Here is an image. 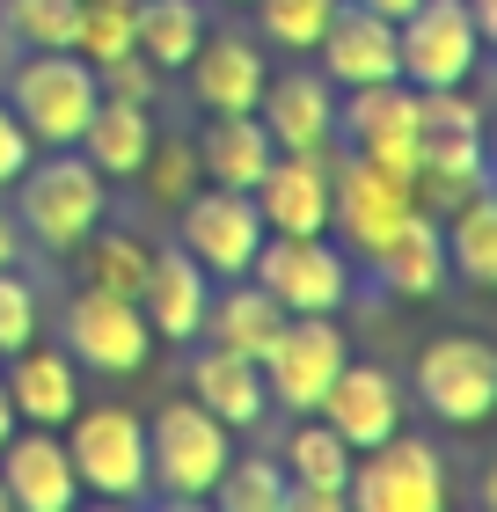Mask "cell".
Masks as SVG:
<instances>
[{
  "mask_svg": "<svg viewBox=\"0 0 497 512\" xmlns=\"http://www.w3.org/2000/svg\"><path fill=\"white\" fill-rule=\"evenodd\" d=\"M344 505L359 512H439L446 505V461L439 447H424L410 432H388L373 447L351 454V476H344Z\"/></svg>",
  "mask_w": 497,
  "mask_h": 512,
  "instance_id": "obj_1",
  "label": "cell"
},
{
  "mask_svg": "<svg viewBox=\"0 0 497 512\" xmlns=\"http://www.w3.org/2000/svg\"><path fill=\"white\" fill-rule=\"evenodd\" d=\"M96 66L81 52H30L8 81V110L22 118V132L44 139V147H74L88 110H96Z\"/></svg>",
  "mask_w": 497,
  "mask_h": 512,
  "instance_id": "obj_2",
  "label": "cell"
},
{
  "mask_svg": "<svg viewBox=\"0 0 497 512\" xmlns=\"http://www.w3.org/2000/svg\"><path fill=\"white\" fill-rule=\"evenodd\" d=\"M66 461H74V483L96 498H139L147 491V425L125 403H96L66 417Z\"/></svg>",
  "mask_w": 497,
  "mask_h": 512,
  "instance_id": "obj_3",
  "label": "cell"
},
{
  "mask_svg": "<svg viewBox=\"0 0 497 512\" xmlns=\"http://www.w3.org/2000/svg\"><path fill=\"white\" fill-rule=\"evenodd\" d=\"M483 59V30L468 0H417L395 22V74L410 88H461Z\"/></svg>",
  "mask_w": 497,
  "mask_h": 512,
  "instance_id": "obj_4",
  "label": "cell"
},
{
  "mask_svg": "<svg viewBox=\"0 0 497 512\" xmlns=\"http://www.w3.org/2000/svg\"><path fill=\"white\" fill-rule=\"evenodd\" d=\"M249 278L286 315H337L351 300V264L322 235H264L249 256Z\"/></svg>",
  "mask_w": 497,
  "mask_h": 512,
  "instance_id": "obj_5",
  "label": "cell"
},
{
  "mask_svg": "<svg viewBox=\"0 0 497 512\" xmlns=\"http://www.w3.org/2000/svg\"><path fill=\"white\" fill-rule=\"evenodd\" d=\"M22 220H30V235L44 249H74L88 227L103 220V169L88 154H52L37 161V169H22Z\"/></svg>",
  "mask_w": 497,
  "mask_h": 512,
  "instance_id": "obj_6",
  "label": "cell"
},
{
  "mask_svg": "<svg viewBox=\"0 0 497 512\" xmlns=\"http://www.w3.org/2000/svg\"><path fill=\"white\" fill-rule=\"evenodd\" d=\"M227 461H234V447H227V425L212 410L169 403L154 417V432H147V476L169 498H212V483H220Z\"/></svg>",
  "mask_w": 497,
  "mask_h": 512,
  "instance_id": "obj_7",
  "label": "cell"
},
{
  "mask_svg": "<svg viewBox=\"0 0 497 512\" xmlns=\"http://www.w3.org/2000/svg\"><path fill=\"white\" fill-rule=\"evenodd\" d=\"M344 359H351V344L337 330V315H286V330L264 352V395L307 417L329 395V381L344 374Z\"/></svg>",
  "mask_w": 497,
  "mask_h": 512,
  "instance_id": "obj_8",
  "label": "cell"
},
{
  "mask_svg": "<svg viewBox=\"0 0 497 512\" xmlns=\"http://www.w3.org/2000/svg\"><path fill=\"white\" fill-rule=\"evenodd\" d=\"M417 395L439 425H483L497 410V352L483 337H432L417 352Z\"/></svg>",
  "mask_w": 497,
  "mask_h": 512,
  "instance_id": "obj_9",
  "label": "cell"
},
{
  "mask_svg": "<svg viewBox=\"0 0 497 512\" xmlns=\"http://www.w3.org/2000/svg\"><path fill=\"white\" fill-rule=\"evenodd\" d=\"M410 213H417V205H410V183L388 176L381 161H366V154L329 161V227H344V242L359 249V256H373Z\"/></svg>",
  "mask_w": 497,
  "mask_h": 512,
  "instance_id": "obj_10",
  "label": "cell"
},
{
  "mask_svg": "<svg viewBox=\"0 0 497 512\" xmlns=\"http://www.w3.org/2000/svg\"><path fill=\"white\" fill-rule=\"evenodd\" d=\"M264 242V213H256L249 191H191L183 198V249L205 264V278H249V256Z\"/></svg>",
  "mask_w": 497,
  "mask_h": 512,
  "instance_id": "obj_11",
  "label": "cell"
},
{
  "mask_svg": "<svg viewBox=\"0 0 497 512\" xmlns=\"http://www.w3.org/2000/svg\"><path fill=\"white\" fill-rule=\"evenodd\" d=\"M66 344H74V359H88L96 374H132V366H147L154 330H147V315H139V300L81 286L74 308H66Z\"/></svg>",
  "mask_w": 497,
  "mask_h": 512,
  "instance_id": "obj_12",
  "label": "cell"
},
{
  "mask_svg": "<svg viewBox=\"0 0 497 512\" xmlns=\"http://www.w3.org/2000/svg\"><path fill=\"white\" fill-rule=\"evenodd\" d=\"M344 132H351V154L381 161V169L402 176V183L417 176V88H402V81H366V88H351Z\"/></svg>",
  "mask_w": 497,
  "mask_h": 512,
  "instance_id": "obj_13",
  "label": "cell"
},
{
  "mask_svg": "<svg viewBox=\"0 0 497 512\" xmlns=\"http://www.w3.org/2000/svg\"><path fill=\"white\" fill-rule=\"evenodd\" d=\"M249 198L264 213V235H329V161H322V147L271 154V169L256 176Z\"/></svg>",
  "mask_w": 497,
  "mask_h": 512,
  "instance_id": "obj_14",
  "label": "cell"
},
{
  "mask_svg": "<svg viewBox=\"0 0 497 512\" xmlns=\"http://www.w3.org/2000/svg\"><path fill=\"white\" fill-rule=\"evenodd\" d=\"M0 483H8V505H30V512H66L81 498L66 439H52V425H15L0 439Z\"/></svg>",
  "mask_w": 497,
  "mask_h": 512,
  "instance_id": "obj_15",
  "label": "cell"
},
{
  "mask_svg": "<svg viewBox=\"0 0 497 512\" xmlns=\"http://www.w3.org/2000/svg\"><path fill=\"white\" fill-rule=\"evenodd\" d=\"M205 300H212V278L191 249H154L147 256V286H139V315H147V330L154 337H169V344H191L198 337V322H205Z\"/></svg>",
  "mask_w": 497,
  "mask_h": 512,
  "instance_id": "obj_16",
  "label": "cell"
},
{
  "mask_svg": "<svg viewBox=\"0 0 497 512\" xmlns=\"http://www.w3.org/2000/svg\"><path fill=\"white\" fill-rule=\"evenodd\" d=\"M315 52H322V74L337 81V88H366V81H402L395 74V22H381L373 8H337L322 22V37H315Z\"/></svg>",
  "mask_w": 497,
  "mask_h": 512,
  "instance_id": "obj_17",
  "label": "cell"
},
{
  "mask_svg": "<svg viewBox=\"0 0 497 512\" xmlns=\"http://www.w3.org/2000/svg\"><path fill=\"white\" fill-rule=\"evenodd\" d=\"M315 417L344 439L351 454H359V447H373V439H388L402 425V395H395V381L381 374V366H351L344 359V374L329 381V395L315 403Z\"/></svg>",
  "mask_w": 497,
  "mask_h": 512,
  "instance_id": "obj_18",
  "label": "cell"
},
{
  "mask_svg": "<svg viewBox=\"0 0 497 512\" xmlns=\"http://www.w3.org/2000/svg\"><path fill=\"white\" fill-rule=\"evenodd\" d=\"M183 74H191V96L220 118V110H256L264 103V52H256L249 37L234 30H212L198 37V52L183 59Z\"/></svg>",
  "mask_w": 497,
  "mask_h": 512,
  "instance_id": "obj_19",
  "label": "cell"
},
{
  "mask_svg": "<svg viewBox=\"0 0 497 512\" xmlns=\"http://www.w3.org/2000/svg\"><path fill=\"white\" fill-rule=\"evenodd\" d=\"M8 403H15V425H66L81 403V381H74V352H52V344H22L8 352Z\"/></svg>",
  "mask_w": 497,
  "mask_h": 512,
  "instance_id": "obj_20",
  "label": "cell"
},
{
  "mask_svg": "<svg viewBox=\"0 0 497 512\" xmlns=\"http://www.w3.org/2000/svg\"><path fill=\"white\" fill-rule=\"evenodd\" d=\"M264 132L278 154H300V147H329L337 132V96H329L322 74H286V81H264Z\"/></svg>",
  "mask_w": 497,
  "mask_h": 512,
  "instance_id": "obj_21",
  "label": "cell"
},
{
  "mask_svg": "<svg viewBox=\"0 0 497 512\" xmlns=\"http://www.w3.org/2000/svg\"><path fill=\"white\" fill-rule=\"evenodd\" d=\"M191 403L212 410L227 432L234 425H256L264 403H271V395H264V366L242 359V352H227V344H205V352L191 359Z\"/></svg>",
  "mask_w": 497,
  "mask_h": 512,
  "instance_id": "obj_22",
  "label": "cell"
},
{
  "mask_svg": "<svg viewBox=\"0 0 497 512\" xmlns=\"http://www.w3.org/2000/svg\"><path fill=\"white\" fill-rule=\"evenodd\" d=\"M271 132L256 110H220L198 139V176L205 183H227V191H256V176L271 169Z\"/></svg>",
  "mask_w": 497,
  "mask_h": 512,
  "instance_id": "obj_23",
  "label": "cell"
},
{
  "mask_svg": "<svg viewBox=\"0 0 497 512\" xmlns=\"http://www.w3.org/2000/svg\"><path fill=\"white\" fill-rule=\"evenodd\" d=\"M198 330H205L212 344H227V352H242V359L264 366L271 337L286 330V308H278L264 286H227L220 300H205V322H198Z\"/></svg>",
  "mask_w": 497,
  "mask_h": 512,
  "instance_id": "obj_24",
  "label": "cell"
},
{
  "mask_svg": "<svg viewBox=\"0 0 497 512\" xmlns=\"http://www.w3.org/2000/svg\"><path fill=\"white\" fill-rule=\"evenodd\" d=\"M373 264H381V286L388 293L424 300V293H439V278H446V242H439V227L424 213H410L381 249H373Z\"/></svg>",
  "mask_w": 497,
  "mask_h": 512,
  "instance_id": "obj_25",
  "label": "cell"
},
{
  "mask_svg": "<svg viewBox=\"0 0 497 512\" xmlns=\"http://www.w3.org/2000/svg\"><path fill=\"white\" fill-rule=\"evenodd\" d=\"M81 147L103 176H139V161L154 147V125H147V103H117V96H96L81 125Z\"/></svg>",
  "mask_w": 497,
  "mask_h": 512,
  "instance_id": "obj_26",
  "label": "cell"
},
{
  "mask_svg": "<svg viewBox=\"0 0 497 512\" xmlns=\"http://www.w3.org/2000/svg\"><path fill=\"white\" fill-rule=\"evenodd\" d=\"M205 15L198 0H132V52L154 66V74H176L183 59L198 52Z\"/></svg>",
  "mask_w": 497,
  "mask_h": 512,
  "instance_id": "obj_27",
  "label": "cell"
},
{
  "mask_svg": "<svg viewBox=\"0 0 497 512\" xmlns=\"http://www.w3.org/2000/svg\"><path fill=\"white\" fill-rule=\"evenodd\" d=\"M81 249V278L96 293H125V300H139V286H147V242H132V235H117V227H88V235L74 242Z\"/></svg>",
  "mask_w": 497,
  "mask_h": 512,
  "instance_id": "obj_28",
  "label": "cell"
},
{
  "mask_svg": "<svg viewBox=\"0 0 497 512\" xmlns=\"http://www.w3.org/2000/svg\"><path fill=\"white\" fill-rule=\"evenodd\" d=\"M278 469H286V483H300V491H344V476H351V447L322 425L315 410H307V425L286 439Z\"/></svg>",
  "mask_w": 497,
  "mask_h": 512,
  "instance_id": "obj_29",
  "label": "cell"
},
{
  "mask_svg": "<svg viewBox=\"0 0 497 512\" xmlns=\"http://www.w3.org/2000/svg\"><path fill=\"white\" fill-rule=\"evenodd\" d=\"M454 235H446V264H454L468 286H497V198H468L454 220Z\"/></svg>",
  "mask_w": 497,
  "mask_h": 512,
  "instance_id": "obj_30",
  "label": "cell"
},
{
  "mask_svg": "<svg viewBox=\"0 0 497 512\" xmlns=\"http://www.w3.org/2000/svg\"><path fill=\"white\" fill-rule=\"evenodd\" d=\"M212 498L227 512H286V469L264 454H234L220 469V483H212Z\"/></svg>",
  "mask_w": 497,
  "mask_h": 512,
  "instance_id": "obj_31",
  "label": "cell"
},
{
  "mask_svg": "<svg viewBox=\"0 0 497 512\" xmlns=\"http://www.w3.org/2000/svg\"><path fill=\"white\" fill-rule=\"evenodd\" d=\"M66 52H81L88 66H110L132 52V0H81L74 8V44Z\"/></svg>",
  "mask_w": 497,
  "mask_h": 512,
  "instance_id": "obj_32",
  "label": "cell"
},
{
  "mask_svg": "<svg viewBox=\"0 0 497 512\" xmlns=\"http://www.w3.org/2000/svg\"><path fill=\"white\" fill-rule=\"evenodd\" d=\"M74 8L81 0H8V30L30 52H66L74 44Z\"/></svg>",
  "mask_w": 497,
  "mask_h": 512,
  "instance_id": "obj_33",
  "label": "cell"
},
{
  "mask_svg": "<svg viewBox=\"0 0 497 512\" xmlns=\"http://www.w3.org/2000/svg\"><path fill=\"white\" fill-rule=\"evenodd\" d=\"M256 15H264V37L286 44V52H315L322 22L337 15V0H256Z\"/></svg>",
  "mask_w": 497,
  "mask_h": 512,
  "instance_id": "obj_34",
  "label": "cell"
},
{
  "mask_svg": "<svg viewBox=\"0 0 497 512\" xmlns=\"http://www.w3.org/2000/svg\"><path fill=\"white\" fill-rule=\"evenodd\" d=\"M139 176H147V198L183 205L191 183H198V147H191V139H154L147 161H139Z\"/></svg>",
  "mask_w": 497,
  "mask_h": 512,
  "instance_id": "obj_35",
  "label": "cell"
},
{
  "mask_svg": "<svg viewBox=\"0 0 497 512\" xmlns=\"http://www.w3.org/2000/svg\"><path fill=\"white\" fill-rule=\"evenodd\" d=\"M30 337H37V293H30V278H15L0 264V352H22Z\"/></svg>",
  "mask_w": 497,
  "mask_h": 512,
  "instance_id": "obj_36",
  "label": "cell"
},
{
  "mask_svg": "<svg viewBox=\"0 0 497 512\" xmlns=\"http://www.w3.org/2000/svg\"><path fill=\"white\" fill-rule=\"evenodd\" d=\"M96 88H103V96H117V103H154V66L139 59V52H125V59L96 66Z\"/></svg>",
  "mask_w": 497,
  "mask_h": 512,
  "instance_id": "obj_37",
  "label": "cell"
},
{
  "mask_svg": "<svg viewBox=\"0 0 497 512\" xmlns=\"http://www.w3.org/2000/svg\"><path fill=\"white\" fill-rule=\"evenodd\" d=\"M22 169H30V132H22V118L8 103H0V183H15Z\"/></svg>",
  "mask_w": 497,
  "mask_h": 512,
  "instance_id": "obj_38",
  "label": "cell"
},
{
  "mask_svg": "<svg viewBox=\"0 0 497 512\" xmlns=\"http://www.w3.org/2000/svg\"><path fill=\"white\" fill-rule=\"evenodd\" d=\"M359 8H373V15H381V22H402V15H410V8H417V0H359Z\"/></svg>",
  "mask_w": 497,
  "mask_h": 512,
  "instance_id": "obj_39",
  "label": "cell"
},
{
  "mask_svg": "<svg viewBox=\"0 0 497 512\" xmlns=\"http://www.w3.org/2000/svg\"><path fill=\"white\" fill-rule=\"evenodd\" d=\"M468 15H476V30H483V37L497 30V0H468Z\"/></svg>",
  "mask_w": 497,
  "mask_h": 512,
  "instance_id": "obj_40",
  "label": "cell"
},
{
  "mask_svg": "<svg viewBox=\"0 0 497 512\" xmlns=\"http://www.w3.org/2000/svg\"><path fill=\"white\" fill-rule=\"evenodd\" d=\"M0 264H15V220L0 213Z\"/></svg>",
  "mask_w": 497,
  "mask_h": 512,
  "instance_id": "obj_41",
  "label": "cell"
},
{
  "mask_svg": "<svg viewBox=\"0 0 497 512\" xmlns=\"http://www.w3.org/2000/svg\"><path fill=\"white\" fill-rule=\"evenodd\" d=\"M15 432V403H8V388H0V439Z\"/></svg>",
  "mask_w": 497,
  "mask_h": 512,
  "instance_id": "obj_42",
  "label": "cell"
},
{
  "mask_svg": "<svg viewBox=\"0 0 497 512\" xmlns=\"http://www.w3.org/2000/svg\"><path fill=\"white\" fill-rule=\"evenodd\" d=\"M0 512H8V483H0Z\"/></svg>",
  "mask_w": 497,
  "mask_h": 512,
  "instance_id": "obj_43",
  "label": "cell"
}]
</instances>
